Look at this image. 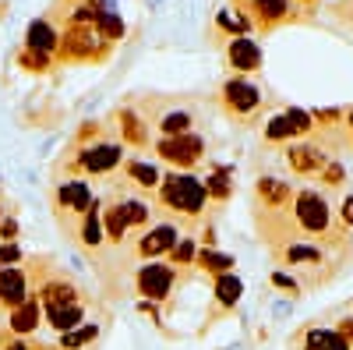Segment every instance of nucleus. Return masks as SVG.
Here are the masks:
<instances>
[{
    "label": "nucleus",
    "mask_w": 353,
    "mask_h": 350,
    "mask_svg": "<svg viewBox=\"0 0 353 350\" xmlns=\"http://www.w3.org/2000/svg\"><path fill=\"white\" fill-rule=\"evenodd\" d=\"M124 216H128V226H145L149 223V206L138 198H128L124 202Z\"/></svg>",
    "instance_id": "nucleus-31"
},
{
    "label": "nucleus",
    "mask_w": 353,
    "mask_h": 350,
    "mask_svg": "<svg viewBox=\"0 0 353 350\" xmlns=\"http://www.w3.org/2000/svg\"><path fill=\"white\" fill-rule=\"evenodd\" d=\"M14 233H18V220L4 216V220H0V237H14Z\"/></svg>",
    "instance_id": "nucleus-38"
},
{
    "label": "nucleus",
    "mask_w": 353,
    "mask_h": 350,
    "mask_svg": "<svg viewBox=\"0 0 353 350\" xmlns=\"http://www.w3.org/2000/svg\"><path fill=\"white\" fill-rule=\"evenodd\" d=\"M92 188H88L85 181H68V184H61L57 188V206L61 209H68V213H88V206H92Z\"/></svg>",
    "instance_id": "nucleus-12"
},
{
    "label": "nucleus",
    "mask_w": 353,
    "mask_h": 350,
    "mask_svg": "<svg viewBox=\"0 0 353 350\" xmlns=\"http://www.w3.org/2000/svg\"><path fill=\"white\" fill-rule=\"evenodd\" d=\"M297 223L307 233H325L329 230V206L318 191H301L297 195Z\"/></svg>",
    "instance_id": "nucleus-5"
},
{
    "label": "nucleus",
    "mask_w": 353,
    "mask_h": 350,
    "mask_svg": "<svg viewBox=\"0 0 353 350\" xmlns=\"http://www.w3.org/2000/svg\"><path fill=\"white\" fill-rule=\"evenodd\" d=\"M343 223H346V226H353V195L343 202Z\"/></svg>",
    "instance_id": "nucleus-41"
},
{
    "label": "nucleus",
    "mask_w": 353,
    "mask_h": 350,
    "mask_svg": "<svg viewBox=\"0 0 353 350\" xmlns=\"http://www.w3.org/2000/svg\"><path fill=\"white\" fill-rule=\"evenodd\" d=\"M226 57H230V64L237 68V71H244V75L261 68V46H258L254 39H248V36L233 39V43L226 46Z\"/></svg>",
    "instance_id": "nucleus-13"
},
{
    "label": "nucleus",
    "mask_w": 353,
    "mask_h": 350,
    "mask_svg": "<svg viewBox=\"0 0 353 350\" xmlns=\"http://www.w3.org/2000/svg\"><path fill=\"white\" fill-rule=\"evenodd\" d=\"M81 318H85V304H81V301H71V304H61V308H50V311H46V322H50L57 333L78 329Z\"/></svg>",
    "instance_id": "nucleus-15"
},
{
    "label": "nucleus",
    "mask_w": 353,
    "mask_h": 350,
    "mask_svg": "<svg viewBox=\"0 0 353 350\" xmlns=\"http://www.w3.org/2000/svg\"><path fill=\"white\" fill-rule=\"evenodd\" d=\"M96 32L103 43H113V39H121L128 28H124V18L117 14L113 8H99V18H96Z\"/></svg>",
    "instance_id": "nucleus-19"
},
{
    "label": "nucleus",
    "mask_w": 353,
    "mask_h": 350,
    "mask_svg": "<svg viewBox=\"0 0 353 350\" xmlns=\"http://www.w3.org/2000/svg\"><path fill=\"white\" fill-rule=\"evenodd\" d=\"M128 216H124V202H113V206H106L103 213V233L110 241H124V233H128Z\"/></svg>",
    "instance_id": "nucleus-18"
},
{
    "label": "nucleus",
    "mask_w": 353,
    "mask_h": 350,
    "mask_svg": "<svg viewBox=\"0 0 353 350\" xmlns=\"http://www.w3.org/2000/svg\"><path fill=\"white\" fill-rule=\"evenodd\" d=\"M0 220H4V216H0Z\"/></svg>",
    "instance_id": "nucleus-47"
},
{
    "label": "nucleus",
    "mask_w": 353,
    "mask_h": 350,
    "mask_svg": "<svg viewBox=\"0 0 353 350\" xmlns=\"http://www.w3.org/2000/svg\"><path fill=\"white\" fill-rule=\"evenodd\" d=\"M241 294H244V280L233 273V269L216 276V301H219L223 308H233V304L241 301Z\"/></svg>",
    "instance_id": "nucleus-17"
},
{
    "label": "nucleus",
    "mask_w": 353,
    "mask_h": 350,
    "mask_svg": "<svg viewBox=\"0 0 353 350\" xmlns=\"http://www.w3.org/2000/svg\"><path fill=\"white\" fill-rule=\"evenodd\" d=\"M286 121L293 124V131H297V135H307V131L314 128V117H311L304 106H290V110H286Z\"/></svg>",
    "instance_id": "nucleus-32"
},
{
    "label": "nucleus",
    "mask_w": 353,
    "mask_h": 350,
    "mask_svg": "<svg viewBox=\"0 0 353 350\" xmlns=\"http://www.w3.org/2000/svg\"><path fill=\"white\" fill-rule=\"evenodd\" d=\"M293 135H297V131H293V124L286 121V113L283 117H272V121L265 124V138H269V142H290Z\"/></svg>",
    "instance_id": "nucleus-29"
},
{
    "label": "nucleus",
    "mask_w": 353,
    "mask_h": 350,
    "mask_svg": "<svg viewBox=\"0 0 353 350\" xmlns=\"http://www.w3.org/2000/svg\"><path fill=\"white\" fill-rule=\"evenodd\" d=\"M346 121H350V131H353V110H350V117H346Z\"/></svg>",
    "instance_id": "nucleus-44"
},
{
    "label": "nucleus",
    "mask_w": 353,
    "mask_h": 350,
    "mask_svg": "<svg viewBox=\"0 0 353 350\" xmlns=\"http://www.w3.org/2000/svg\"><path fill=\"white\" fill-rule=\"evenodd\" d=\"M57 50H61L68 61H85V57H96L99 50H106V43L99 39L96 28H78V25H71Z\"/></svg>",
    "instance_id": "nucleus-4"
},
{
    "label": "nucleus",
    "mask_w": 353,
    "mask_h": 350,
    "mask_svg": "<svg viewBox=\"0 0 353 350\" xmlns=\"http://www.w3.org/2000/svg\"><path fill=\"white\" fill-rule=\"evenodd\" d=\"M28 301V273L18 266L0 269V304L4 308H18Z\"/></svg>",
    "instance_id": "nucleus-7"
},
{
    "label": "nucleus",
    "mask_w": 353,
    "mask_h": 350,
    "mask_svg": "<svg viewBox=\"0 0 353 350\" xmlns=\"http://www.w3.org/2000/svg\"><path fill=\"white\" fill-rule=\"evenodd\" d=\"M138 290L145 301H166L173 294V283H176V273L170 266H163V262H149V266H141L138 276H134Z\"/></svg>",
    "instance_id": "nucleus-3"
},
{
    "label": "nucleus",
    "mask_w": 353,
    "mask_h": 350,
    "mask_svg": "<svg viewBox=\"0 0 353 350\" xmlns=\"http://www.w3.org/2000/svg\"><path fill=\"white\" fill-rule=\"evenodd\" d=\"M103 237H106V233H103V213H99V202H92L88 213H85V223H81V241L88 248H99Z\"/></svg>",
    "instance_id": "nucleus-21"
},
{
    "label": "nucleus",
    "mask_w": 353,
    "mask_h": 350,
    "mask_svg": "<svg viewBox=\"0 0 353 350\" xmlns=\"http://www.w3.org/2000/svg\"><path fill=\"white\" fill-rule=\"evenodd\" d=\"M205 184V191H209L212 198H230V166H223V170H212V177L209 181H201Z\"/></svg>",
    "instance_id": "nucleus-28"
},
{
    "label": "nucleus",
    "mask_w": 353,
    "mask_h": 350,
    "mask_svg": "<svg viewBox=\"0 0 353 350\" xmlns=\"http://www.w3.org/2000/svg\"><path fill=\"white\" fill-rule=\"evenodd\" d=\"M223 99L233 113H254L261 106V93L254 89V85L248 78H230L223 85Z\"/></svg>",
    "instance_id": "nucleus-6"
},
{
    "label": "nucleus",
    "mask_w": 353,
    "mask_h": 350,
    "mask_svg": "<svg viewBox=\"0 0 353 350\" xmlns=\"http://www.w3.org/2000/svg\"><path fill=\"white\" fill-rule=\"evenodd\" d=\"M321 177H325L329 184H339L343 181V166H325V170H321Z\"/></svg>",
    "instance_id": "nucleus-40"
},
{
    "label": "nucleus",
    "mask_w": 353,
    "mask_h": 350,
    "mask_svg": "<svg viewBox=\"0 0 353 350\" xmlns=\"http://www.w3.org/2000/svg\"><path fill=\"white\" fill-rule=\"evenodd\" d=\"M286 258H290V262H318L321 251H318L314 244H290V248H286Z\"/></svg>",
    "instance_id": "nucleus-34"
},
{
    "label": "nucleus",
    "mask_w": 353,
    "mask_h": 350,
    "mask_svg": "<svg viewBox=\"0 0 353 350\" xmlns=\"http://www.w3.org/2000/svg\"><path fill=\"white\" fill-rule=\"evenodd\" d=\"M170 258H173V262H194V258H198V244H194V241H176L173 251H170Z\"/></svg>",
    "instance_id": "nucleus-35"
},
{
    "label": "nucleus",
    "mask_w": 353,
    "mask_h": 350,
    "mask_svg": "<svg viewBox=\"0 0 353 350\" xmlns=\"http://www.w3.org/2000/svg\"><path fill=\"white\" fill-rule=\"evenodd\" d=\"M57 46H61V36H57V28H53L46 18H36L32 25H28L25 50H36V53H43V57H53Z\"/></svg>",
    "instance_id": "nucleus-11"
},
{
    "label": "nucleus",
    "mask_w": 353,
    "mask_h": 350,
    "mask_svg": "<svg viewBox=\"0 0 353 350\" xmlns=\"http://www.w3.org/2000/svg\"><path fill=\"white\" fill-rule=\"evenodd\" d=\"M4 350H32V347H28V343H25V340H11V343H8V347H4Z\"/></svg>",
    "instance_id": "nucleus-43"
},
{
    "label": "nucleus",
    "mask_w": 353,
    "mask_h": 350,
    "mask_svg": "<svg viewBox=\"0 0 353 350\" xmlns=\"http://www.w3.org/2000/svg\"><path fill=\"white\" fill-rule=\"evenodd\" d=\"M159 131L170 138V135H184V131H191V113L188 110H170L163 121H159Z\"/></svg>",
    "instance_id": "nucleus-25"
},
{
    "label": "nucleus",
    "mask_w": 353,
    "mask_h": 350,
    "mask_svg": "<svg viewBox=\"0 0 353 350\" xmlns=\"http://www.w3.org/2000/svg\"><path fill=\"white\" fill-rule=\"evenodd\" d=\"M159 188H163L159 191L163 206L173 213H184V216H198L205 209V198H209L205 184L198 177H191V173H166L159 181Z\"/></svg>",
    "instance_id": "nucleus-1"
},
{
    "label": "nucleus",
    "mask_w": 353,
    "mask_h": 350,
    "mask_svg": "<svg viewBox=\"0 0 353 350\" xmlns=\"http://www.w3.org/2000/svg\"><path fill=\"white\" fill-rule=\"evenodd\" d=\"M71 301H78V290H74L71 283L50 280V283H43V286H39V304H43V311L61 308V304H71Z\"/></svg>",
    "instance_id": "nucleus-16"
},
{
    "label": "nucleus",
    "mask_w": 353,
    "mask_h": 350,
    "mask_svg": "<svg viewBox=\"0 0 353 350\" xmlns=\"http://www.w3.org/2000/svg\"><path fill=\"white\" fill-rule=\"evenodd\" d=\"M18 262H21V244H14V241H4V244H0V266H18Z\"/></svg>",
    "instance_id": "nucleus-36"
},
{
    "label": "nucleus",
    "mask_w": 353,
    "mask_h": 350,
    "mask_svg": "<svg viewBox=\"0 0 353 350\" xmlns=\"http://www.w3.org/2000/svg\"><path fill=\"white\" fill-rule=\"evenodd\" d=\"M304 350H350V343L336 329H307Z\"/></svg>",
    "instance_id": "nucleus-20"
},
{
    "label": "nucleus",
    "mask_w": 353,
    "mask_h": 350,
    "mask_svg": "<svg viewBox=\"0 0 353 350\" xmlns=\"http://www.w3.org/2000/svg\"><path fill=\"white\" fill-rule=\"evenodd\" d=\"M121 124H124V138H128V142H134V145H145V142H149L141 117H138L134 110H124V113H121Z\"/></svg>",
    "instance_id": "nucleus-26"
},
{
    "label": "nucleus",
    "mask_w": 353,
    "mask_h": 350,
    "mask_svg": "<svg viewBox=\"0 0 353 350\" xmlns=\"http://www.w3.org/2000/svg\"><path fill=\"white\" fill-rule=\"evenodd\" d=\"M290 166L293 170H301V173H314V170H321V163H329L325 159V153L318 149V145H311V142H297V145H290Z\"/></svg>",
    "instance_id": "nucleus-14"
},
{
    "label": "nucleus",
    "mask_w": 353,
    "mask_h": 350,
    "mask_svg": "<svg viewBox=\"0 0 353 350\" xmlns=\"http://www.w3.org/2000/svg\"><path fill=\"white\" fill-rule=\"evenodd\" d=\"M173 244H176V226L173 223H159L138 241V255L141 258H159V255H170Z\"/></svg>",
    "instance_id": "nucleus-9"
},
{
    "label": "nucleus",
    "mask_w": 353,
    "mask_h": 350,
    "mask_svg": "<svg viewBox=\"0 0 353 350\" xmlns=\"http://www.w3.org/2000/svg\"><path fill=\"white\" fill-rule=\"evenodd\" d=\"M128 177L131 181H138L141 188H159V166L156 163H145V159H131L128 163Z\"/></svg>",
    "instance_id": "nucleus-23"
},
{
    "label": "nucleus",
    "mask_w": 353,
    "mask_h": 350,
    "mask_svg": "<svg viewBox=\"0 0 353 350\" xmlns=\"http://www.w3.org/2000/svg\"><path fill=\"white\" fill-rule=\"evenodd\" d=\"M156 153H159V159H166L170 166L188 170V166H194V163L205 156V138L194 135V131L170 135V138H159V142H156Z\"/></svg>",
    "instance_id": "nucleus-2"
},
{
    "label": "nucleus",
    "mask_w": 353,
    "mask_h": 350,
    "mask_svg": "<svg viewBox=\"0 0 353 350\" xmlns=\"http://www.w3.org/2000/svg\"><path fill=\"white\" fill-rule=\"evenodd\" d=\"M0 269H4V266H0Z\"/></svg>",
    "instance_id": "nucleus-45"
},
{
    "label": "nucleus",
    "mask_w": 353,
    "mask_h": 350,
    "mask_svg": "<svg viewBox=\"0 0 353 350\" xmlns=\"http://www.w3.org/2000/svg\"><path fill=\"white\" fill-rule=\"evenodd\" d=\"M251 4H254V14H258L261 21H279V18H286V11H290L286 0H251Z\"/></svg>",
    "instance_id": "nucleus-27"
},
{
    "label": "nucleus",
    "mask_w": 353,
    "mask_h": 350,
    "mask_svg": "<svg viewBox=\"0 0 353 350\" xmlns=\"http://www.w3.org/2000/svg\"><path fill=\"white\" fill-rule=\"evenodd\" d=\"M18 64L28 68V71H46V68H50V57H43V53H36V50H21V53H18Z\"/></svg>",
    "instance_id": "nucleus-33"
},
{
    "label": "nucleus",
    "mask_w": 353,
    "mask_h": 350,
    "mask_svg": "<svg viewBox=\"0 0 353 350\" xmlns=\"http://www.w3.org/2000/svg\"><path fill=\"white\" fill-rule=\"evenodd\" d=\"M39 322H43V304H39V298H28L25 304L11 308V318H8V326H11V333H18V340L32 336V333L39 329Z\"/></svg>",
    "instance_id": "nucleus-10"
},
{
    "label": "nucleus",
    "mask_w": 353,
    "mask_h": 350,
    "mask_svg": "<svg viewBox=\"0 0 353 350\" xmlns=\"http://www.w3.org/2000/svg\"><path fill=\"white\" fill-rule=\"evenodd\" d=\"M258 195L265 206H283V202L290 198V184L279 181V177H261L258 181Z\"/></svg>",
    "instance_id": "nucleus-22"
},
{
    "label": "nucleus",
    "mask_w": 353,
    "mask_h": 350,
    "mask_svg": "<svg viewBox=\"0 0 353 350\" xmlns=\"http://www.w3.org/2000/svg\"><path fill=\"white\" fill-rule=\"evenodd\" d=\"M272 283H276V286H283V290H293V294H297V290H301V286L293 283V280H290L286 273H272Z\"/></svg>",
    "instance_id": "nucleus-39"
},
{
    "label": "nucleus",
    "mask_w": 353,
    "mask_h": 350,
    "mask_svg": "<svg viewBox=\"0 0 353 350\" xmlns=\"http://www.w3.org/2000/svg\"><path fill=\"white\" fill-rule=\"evenodd\" d=\"M290 315V301H276V318H286Z\"/></svg>",
    "instance_id": "nucleus-42"
},
{
    "label": "nucleus",
    "mask_w": 353,
    "mask_h": 350,
    "mask_svg": "<svg viewBox=\"0 0 353 350\" xmlns=\"http://www.w3.org/2000/svg\"><path fill=\"white\" fill-rule=\"evenodd\" d=\"M117 163H121V145H88V149L78 153V166L85 173H110Z\"/></svg>",
    "instance_id": "nucleus-8"
},
{
    "label": "nucleus",
    "mask_w": 353,
    "mask_h": 350,
    "mask_svg": "<svg viewBox=\"0 0 353 350\" xmlns=\"http://www.w3.org/2000/svg\"><path fill=\"white\" fill-rule=\"evenodd\" d=\"M201 266H205V269H212V273L219 276V273H230V269H233V258L223 255V251H212V248H209V251H201Z\"/></svg>",
    "instance_id": "nucleus-30"
},
{
    "label": "nucleus",
    "mask_w": 353,
    "mask_h": 350,
    "mask_svg": "<svg viewBox=\"0 0 353 350\" xmlns=\"http://www.w3.org/2000/svg\"><path fill=\"white\" fill-rule=\"evenodd\" d=\"M307 4H311V0H307Z\"/></svg>",
    "instance_id": "nucleus-46"
},
{
    "label": "nucleus",
    "mask_w": 353,
    "mask_h": 350,
    "mask_svg": "<svg viewBox=\"0 0 353 350\" xmlns=\"http://www.w3.org/2000/svg\"><path fill=\"white\" fill-rule=\"evenodd\" d=\"M336 333H339V336H343V340L353 347V315H350V318H343V322L336 326Z\"/></svg>",
    "instance_id": "nucleus-37"
},
{
    "label": "nucleus",
    "mask_w": 353,
    "mask_h": 350,
    "mask_svg": "<svg viewBox=\"0 0 353 350\" xmlns=\"http://www.w3.org/2000/svg\"><path fill=\"white\" fill-rule=\"evenodd\" d=\"M99 336V326H78L71 333H61V350H81L85 343H92Z\"/></svg>",
    "instance_id": "nucleus-24"
}]
</instances>
